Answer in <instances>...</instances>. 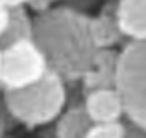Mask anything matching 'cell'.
Wrapping results in <instances>:
<instances>
[{"label": "cell", "mask_w": 146, "mask_h": 138, "mask_svg": "<svg viewBox=\"0 0 146 138\" xmlns=\"http://www.w3.org/2000/svg\"><path fill=\"white\" fill-rule=\"evenodd\" d=\"M33 43L44 53L48 68L65 83L82 81L98 53L91 35V17L72 6H54L35 15Z\"/></svg>", "instance_id": "cell-1"}, {"label": "cell", "mask_w": 146, "mask_h": 138, "mask_svg": "<svg viewBox=\"0 0 146 138\" xmlns=\"http://www.w3.org/2000/svg\"><path fill=\"white\" fill-rule=\"evenodd\" d=\"M6 105L17 124L28 129L46 127L57 122L68 101L67 83L50 70L39 83L22 90L4 92Z\"/></svg>", "instance_id": "cell-2"}, {"label": "cell", "mask_w": 146, "mask_h": 138, "mask_svg": "<svg viewBox=\"0 0 146 138\" xmlns=\"http://www.w3.org/2000/svg\"><path fill=\"white\" fill-rule=\"evenodd\" d=\"M117 90L129 124L146 133V41L126 43L118 55Z\"/></svg>", "instance_id": "cell-3"}, {"label": "cell", "mask_w": 146, "mask_h": 138, "mask_svg": "<svg viewBox=\"0 0 146 138\" xmlns=\"http://www.w3.org/2000/svg\"><path fill=\"white\" fill-rule=\"evenodd\" d=\"M48 72L46 57L33 41L15 43L2 50L0 89L4 92L28 89L39 83Z\"/></svg>", "instance_id": "cell-4"}, {"label": "cell", "mask_w": 146, "mask_h": 138, "mask_svg": "<svg viewBox=\"0 0 146 138\" xmlns=\"http://www.w3.org/2000/svg\"><path fill=\"white\" fill-rule=\"evenodd\" d=\"M83 107H85V112L89 114L93 125L117 124L126 116L124 101L117 89H104L85 94Z\"/></svg>", "instance_id": "cell-5"}, {"label": "cell", "mask_w": 146, "mask_h": 138, "mask_svg": "<svg viewBox=\"0 0 146 138\" xmlns=\"http://www.w3.org/2000/svg\"><path fill=\"white\" fill-rule=\"evenodd\" d=\"M118 55H120L118 50H98L91 70L80 81L85 94L104 89H117Z\"/></svg>", "instance_id": "cell-6"}, {"label": "cell", "mask_w": 146, "mask_h": 138, "mask_svg": "<svg viewBox=\"0 0 146 138\" xmlns=\"http://www.w3.org/2000/svg\"><path fill=\"white\" fill-rule=\"evenodd\" d=\"M117 20L128 43L146 41V0L117 2Z\"/></svg>", "instance_id": "cell-7"}, {"label": "cell", "mask_w": 146, "mask_h": 138, "mask_svg": "<svg viewBox=\"0 0 146 138\" xmlns=\"http://www.w3.org/2000/svg\"><path fill=\"white\" fill-rule=\"evenodd\" d=\"M91 35L98 50H115L124 39L117 20V4L109 2L100 9L96 17H91ZM128 43V41H126Z\"/></svg>", "instance_id": "cell-8"}, {"label": "cell", "mask_w": 146, "mask_h": 138, "mask_svg": "<svg viewBox=\"0 0 146 138\" xmlns=\"http://www.w3.org/2000/svg\"><path fill=\"white\" fill-rule=\"evenodd\" d=\"M9 6V26L0 39V48L22 41H33V17L26 7V2H7Z\"/></svg>", "instance_id": "cell-9"}, {"label": "cell", "mask_w": 146, "mask_h": 138, "mask_svg": "<svg viewBox=\"0 0 146 138\" xmlns=\"http://www.w3.org/2000/svg\"><path fill=\"white\" fill-rule=\"evenodd\" d=\"M91 127L93 122L85 112V107L83 103H78L65 109V112L57 118L54 125V135L56 138H87Z\"/></svg>", "instance_id": "cell-10"}, {"label": "cell", "mask_w": 146, "mask_h": 138, "mask_svg": "<svg viewBox=\"0 0 146 138\" xmlns=\"http://www.w3.org/2000/svg\"><path fill=\"white\" fill-rule=\"evenodd\" d=\"M87 138H129V135H128V127L122 122H117V124L93 125Z\"/></svg>", "instance_id": "cell-11"}, {"label": "cell", "mask_w": 146, "mask_h": 138, "mask_svg": "<svg viewBox=\"0 0 146 138\" xmlns=\"http://www.w3.org/2000/svg\"><path fill=\"white\" fill-rule=\"evenodd\" d=\"M17 122L13 120L9 109L6 105V98H4V90L0 89V138L7 136V131H9Z\"/></svg>", "instance_id": "cell-12"}, {"label": "cell", "mask_w": 146, "mask_h": 138, "mask_svg": "<svg viewBox=\"0 0 146 138\" xmlns=\"http://www.w3.org/2000/svg\"><path fill=\"white\" fill-rule=\"evenodd\" d=\"M26 7H28L30 13L33 11V17H35V15H43L48 9H52L54 4L48 2V0H41V2H26Z\"/></svg>", "instance_id": "cell-13"}, {"label": "cell", "mask_w": 146, "mask_h": 138, "mask_svg": "<svg viewBox=\"0 0 146 138\" xmlns=\"http://www.w3.org/2000/svg\"><path fill=\"white\" fill-rule=\"evenodd\" d=\"M7 26H9V6L7 2H0V39L7 32Z\"/></svg>", "instance_id": "cell-14"}, {"label": "cell", "mask_w": 146, "mask_h": 138, "mask_svg": "<svg viewBox=\"0 0 146 138\" xmlns=\"http://www.w3.org/2000/svg\"><path fill=\"white\" fill-rule=\"evenodd\" d=\"M0 66H2V48H0Z\"/></svg>", "instance_id": "cell-15"}, {"label": "cell", "mask_w": 146, "mask_h": 138, "mask_svg": "<svg viewBox=\"0 0 146 138\" xmlns=\"http://www.w3.org/2000/svg\"><path fill=\"white\" fill-rule=\"evenodd\" d=\"M4 138H17V136H9V135H7V136H4Z\"/></svg>", "instance_id": "cell-16"}, {"label": "cell", "mask_w": 146, "mask_h": 138, "mask_svg": "<svg viewBox=\"0 0 146 138\" xmlns=\"http://www.w3.org/2000/svg\"><path fill=\"white\" fill-rule=\"evenodd\" d=\"M135 138H143V136H135Z\"/></svg>", "instance_id": "cell-17"}]
</instances>
